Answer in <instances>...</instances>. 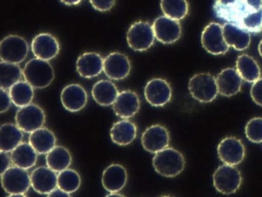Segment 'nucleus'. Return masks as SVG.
I'll use <instances>...</instances> for the list:
<instances>
[{"label":"nucleus","instance_id":"1","mask_svg":"<svg viewBox=\"0 0 262 197\" xmlns=\"http://www.w3.org/2000/svg\"><path fill=\"white\" fill-rule=\"evenodd\" d=\"M215 16L250 34L262 32V0H215Z\"/></svg>","mask_w":262,"mask_h":197},{"label":"nucleus","instance_id":"2","mask_svg":"<svg viewBox=\"0 0 262 197\" xmlns=\"http://www.w3.org/2000/svg\"><path fill=\"white\" fill-rule=\"evenodd\" d=\"M152 163L155 171L165 178L176 177L185 167L183 155L173 147H167L156 153Z\"/></svg>","mask_w":262,"mask_h":197},{"label":"nucleus","instance_id":"3","mask_svg":"<svg viewBox=\"0 0 262 197\" xmlns=\"http://www.w3.org/2000/svg\"><path fill=\"white\" fill-rule=\"evenodd\" d=\"M23 75L26 81L36 89L48 87L55 78L54 71L48 61L37 57L26 63Z\"/></svg>","mask_w":262,"mask_h":197},{"label":"nucleus","instance_id":"4","mask_svg":"<svg viewBox=\"0 0 262 197\" xmlns=\"http://www.w3.org/2000/svg\"><path fill=\"white\" fill-rule=\"evenodd\" d=\"M190 95L202 103L212 102L219 94L216 80L209 73L194 75L188 83Z\"/></svg>","mask_w":262,"mask_h":197},{"label":"nucleus","instance_id":"5","mask_svg":"<svg viewBox=\"0 0 262 197\" xmlns=\"http://www.w3.org/2000/svg\"><path fill=\"white\" fill-rule=\"evenodd\" d=\"M241 171L235 166L221 165L215 171L213 175V184L215 189L221 194L235 193L242 184Z\"/></svg>","mask_w":262,"mask_h":197},{"label":"nucleus","instance_id":"6","mask_svg":"<svg viewBox=\"0 0 262 197\" xmlns=\"http://www.w3.org/2000/svg\"><path fill=\"white\" fill-rule=\"evenodd\" d=\"M155 38L152 26L141 20L133 24L126 34L128 46L136 51H144L150 48Z\"/></svg>","mask_w":262,"mask_h":197},{"label":"nucleus","instance_id":"7","mask_svg":"<svg viewBox=\"0 0 262 197\" xmlns=\"http://www.w3.org/2000/svg\"><path fill=\"white\" fill-rule=\"evenodd\" d=\"M28 51V42L17 35L5 37L0 44V57L5 62L18 64L26 59Z\"/></svg>","mask_w":262,"mask_h":197},{"label":"nucleus","instance_id":"8","mask_svg":"<svg viewBox=\"0 0 262 197\" xmlns=\"http://www.w3.org/2000/svg\"><path fill=\"white\" fill-rule=\"evenodd\" d=\"M2 186L6 192L10 195L25 194L30 189V176L26 169L14 166L10 167L1 175Z\"/></svg>","mask_w":262,"mask_h":197},{"label":"nucleus","instance_id":"9","mask_svg":"<svg viewBox=\"0 0 262 197\" xmlns=\"http://www.w3.org/2000/svg\"><path fill=\"white\" fill-rule=\"evenodd\" d=\"M46 117L44 111L35 104H30L20 107L16 112V124L22 131L32 133L42 128Z\"/></svg>","mask_w":262,"mask_h":197},{"label":"nucleus","instance_id":"10","mask_svg":"<svg viewBox=\"0 0 262 197\" xmlns=\"http://www.w3.org/2000/svg\"><path fill=\"white\" fill-rule=\"evenodd\" d=\"M202 44L207 52L214 55L225 54L229 49L223 38V26L217 23H210L204 28Z\"/></svg>","mask_w":262,"mask_h":197},{"label":"nucleus","instance_id":"11","mask_svg":"<svg viewBox=\"0 0 262 197\" xmlns=\"http://www.w3.org/2000/svg\"><path fill=\"white\" fill-rule=\"evenodd\" d=\"M152 28L155 38L163 44H172L181 37L182 28L180 23L165 15L156 18Z\"/></svg>","mask_w":262,"mask_h":197},{"label":"nucleus","instance_id":"12","mask_svg":"<svg viewBox=\"0 0 262 197\" xmlns=\"http://www.w3.org/2000/svg\"><path fill=\"white\" fill-rule=\"evenodd\" d=\"M217 152L219 159L223 163L229 165H237L245 159V145L239 139L234 137H226L219 143Z\"/></svg>","mask_w":262,"mask_h":197},{"label":"nucleus","instance_id":"13","mask_svg":"<svg viewBox=\"0 0 262 197\" xmlns=\"http://www.w3.org/2000/svg\"><path fill=\"white\" fill-rule=\"evenodd\" d=\"M145 100L153 106H163L171 99V86L165 79H151L147 82L144 88Z\"/></svg>","mask_w":262,"mask_h":197},{"label":"nucleus","instance_id":"14","mask_svg":"<svg viewBox=\"0 0 262 197\" xmlns=\"http://www.w3.org/2000/svg\"><path fill=\"white\" fill-rule=\"evenodd\" d=\"M170 137L167 129L161 125H153L143 133L141 143L145 150L156 154L169 146Z\"/></svg>","mask_w":262,"mask_h":197},{"label":"nucleus","instance_id":"15","mask_svg":"<svg viewBox=\"0 0 262 197\" xmlns=\"http://www.w3.org/2000/svg\"><path fill=\"white\" fill-rule=\"evenodd\" d=\"M131 63L126 55L119 52L110 53L104 59L103 71L106 77L120 81L130 74Z\"/></svg>","mask_w":262,"mask_h":197},{"label":"nucleus","instance_id":"16","mask_svg":"<svg viewBox=\"0 0 262 197\" xmlns=\"http://www.w3.org/2000/svg\"><path fill=\"white\" fill-rule=\"evenodd\" d=\"M31 47L35 57L46 61L55 58L60 50L58 40L49 33L37 35L33 39Z\"/></svg>","mask_w":262,"mask_h":197},{"label":"nucleus","instance_id":"17","mask_svg":"<svg viewBox=\"0 0 262 197\" xmlns=\"http://www.w3.org/2000/svg\"><path fill=\"white\" fill-rule=\"evenodd\" d=\"M30 180L33 189L40 194L48 195L57 188L56 172L48 167L36 168L31 173Z\"/></svg>","mask_w":262,"mask_h":197},{"label":"nucleus","instance_id":"18","mask_svg":"<svg viewBox=\"0 0 262 197\" xmlns=\"http://www.w3.org/2000/svg\"><path fill=\"white\" fill-rule=\"evenodd\" d=\"M61 102L63 107L69 112H79L87 104V92L79 84H71L61 91Z\"/></svg>","mask_w":262,"mask_h":197},{"label":"nucleus","instance_id":"19","mask_svg":"<svg viewBox=\"0 0 262 197\" xmlns=\"http://www.w3.org/2000/svg\"><path fill=\"white\" fill-rule=\"evenodd\" d=\"M140 108V100L135 92L126 90L119 93L116 101L113 104V110L119 118H133Z\"/></svg>","mask_w":262,"mask_h":197},{"label":"nucleus","instance_id":"20","mask_svg":"<svg viewBox=\"0 0 262 197\" xmlns=\"http://www.w3.org/2000/svg\"><path fill=\"white\" fill-rule=\"evenodd\" d=\"M219 93L225 97H231L241 92L243 79L237 70L228 68L223 70L216 77Z\"/></svg>","mask_w":262,"mask_h":197},{"label":"nucleus","instance_id":"21","mask_svg":"<svg viewBox=\"0 0 262 197\" xmlns=\"http://www.w3.org/2000/svg\"><path fill=\"white\" fill-rule=\"evenodd\" d=\"M104 59L97 53H85L77 59V71L81 77L85 79L97 77L103 71Z\"/></svg>","mask_w":262,"mask_h":197},{"label":"nucleus","instance_id":"22","mask_svg":"<svg viewBox=\"0 0 262 197\" xmlns=\"http://www.w3.org/2000/svg\"><path fill=\"white\" fill-rule=\"evenodd\" d=\"M127 179L126 169L118 164H112L103 171L102 184L108 192H118L126 186Z\"/></svg>","mask_w":262,"mask_h":197},{"label":"nucleus","instance_id":"23","mask_svg":"<svg viewBox=\"0 0 262 197\" xmlns=\"http://www.w3.org/2000/svg\"><path fill=\"white\" fill-rule=\"evenodd\" d=\"M223 34L227 45L237 51L245 50L251 43V34L249 32L229 23L223 25Z\"/></svg>","mask_w":262,"mask_h":197},{"label":"nucleus","instance_id":"24","mask_svg":"<svg viewBox=\"0 0 262 197\" xmlns=\"http://www.w3.org/2000/svg\"><path fill=\"white\" fill-rule=\"evenodd\" d=\"M110 136L113 142L116 144L126 146L136 138V125L126 119L119 121L111 128Z\"/></svg>","mask_w":262,"mask_h":197},{"label":"nucleus","instance_id":"25","mask_svg":"<svg viewBox=\"0 0 262 197\" xmlns=\"http://www.w3.org/2000/svg\"><path fill=\"white\" fill-rule=\"evenodd\" d=\"M29 143L38 155H47L55 146L56 137L52 131L42 127L30 133Z\"/></svg>","mask_w":262,"mask_h":197},{"label":"nucleus","instance_id":"26","mask_svg":"<svg viewBox=\"0 0 262 197\" xmlns=\"http://www.w3.org/2000/svg\"><path fill=\"white\" fill-rule=\"evenodd\" d=\"M118 94V90L116 85L107 80H100L94 84L92 87V97L99 105H113Z\"/></svg>","mask_w":262,"mask_h":197},{"label":"nucleus","instance_id":"27","mask_svg":"<svg viewBox=\"0 0 262 197\" xmlns=\"http://www.w3.org/2000/svg\"><path fill=\"white\" fill-rule=\"evenodd\" d=\"M24 134L17 125L2 124L0 128V150L11 152L22 143Z\"/></svg>","mask_w":262,"mask_h":197},{"label":"nucleus","instance_id":"28","mask_svg":"<svg viewBox=\"0 0 262 197\" xmlns=\"http://www.w3.org/2000/svg\"><path fill=\"white\" fill-rule=\"evenodd\" d=\"M37 155L30 143H21L11 151L10 157L14 166L27 170L36 165Z\"/></svg>","mask_w":262,"mask_h":197},{"label":"nucleus","instance_id":"29","mask_svg":"<svg viewBox=\"0 0 262 197\" xmlns=\"http://www.w3.org/2000/svg\"><path fill=\"white\" fill-rule=\"evenodd\" d=\"M236 70L242 79L249 83L259 79L261 77V71L257 61L249 55L243 54L237 57Z\"/></svg>","mask_w":262,"mask_h":197},{"label":"nucleus","instance_id":"30","mask_svg":"<svg viewBox=\"0 0 262 197\" xmlns=\"http://www.w3.org/2000/svg\"><path fill=\"white\" fill-rule=\"evenodd\" d=\"M71 153L64 147L55 145L49 152L47 154V167L56 173H59V172L68 169L71 165Z\"/></svg>","mask_w":262,"mask_h":197},{"label":"nucleus","instance_id":"31","mask_svg":"<svg viewBox=\"0 0 262 197\" xmlns=\"http://www.w3.org/2000/svg\"><path fill=\"white\" fill-rule=\"evenodd\" d=\"M27 81H19L9 90L12 103L17 107H24L32 102L34 98V90Z\"/></svg>","mask_w":262,"mask_h":197},{"label":"nucleus","instance_id":"32","mask_svg":"<svg viewBox=\"0 0 262 197\" xmlns=\"http://www.w3.org/2000/svg\"><path fill=\"white\" fill-rule=\"evenodd\" d=\"M22 74L19 65L2 61L0 63V87L4 90H10L12 86L19 81Z\"/></svg>","mask_w":262,"mask_h":197},{"label":"nucleus","instance_id":"33","mask_svg":"<svg viewBox=\"0 0 262 197\" xmlns=\"http://www.w3.org/2000/svg\"><path fill=\"white\" fill-rule=\"evenodd\" d=\"M161 8L164 14L172 19H183L188 12L186 0H161Z\"/></svg>","mask_w":262,"mask_h":197},{"label":"nucleus","instance_id":"34","mask_svg":"<svg viewBox=\"0 0 262 197\" xmlns=\"http://www.w3.org/2000/svg\"><path fill=\"white\" fill-rule=\"evenodd\" d=\"M81 180L79 174L75 170L67 169L57 175V187L71 194L79 189Z\"/></svg>","mask_w":262,"mask_h":197},{"label":"nucleus","instance_id":"35","mask_svg":"<svg viewBox=\"0 0 262 197\" xmlns=\"http://www.w3.org/2000/svg\"><path fill=\"white\" fill-rule=\"evenodd\" d=\"M245 134L251 142L262 143V118L251 119L246 125Z\"/></svg>","mask_w":262,"mask_h":197},{"label":"nucleus","instance_id":"36","mask_svg":"<svg viewBox=\"0 0 262 197\" xmlns=\"http://www.w3.org/2000/svg\"><path fill=\"white\" fill-rule=\"evenodd\" d=\"M251 96L255 103L262 106V78L254 82L251 89Z\"/></svg>","mask_w":262,"mask_h":197},{"label":"nucleus","instance_id":"37","mask_svg":"<svg viewBox=\"0 0 262 197\" xmlns=\"http://www.w3.org/2000/svg\"><path fill=\"white\" fill-rule=\"evenodd\" d=\"M94 9L100 12H106L114 7L116 0H90Z\"/></svg>","mask_w":262,"mask_h":197},{"label":"nucleus","instance_id":"38","mask_svg":"<svg viewBox=\"0 0 262 197\" xmlns=\"http://www.w3.org/2000/svg\"><path fill=\"white\" fill-rule=\"evenodd\" d=\"M0 112L1 114L7 112L11 106L12 100L9 92L6 90L0 89Z\"/></svg>","mask_w":262,"mask_h":197},{"label":"nucleus","instance_id":"39","mask_svg":"<svg viewBox=\"0 0 262 197\" xmlns=\"http://www.w3.org/2000/svg\"><path fill=\"white\" fill-rule=\"evenodd\" d=\"M7 153L8 152L2 151H1V153H0V163H1L0 164V165H1L0 166V173H1V175L2 173H4L8 168L10 167V165H11V163H12L11 157H10Z\"/></svg>","mask_w":262,"mask_h":197},{"label":"nucleus","instance_id":"40","mask_svg":"<svg viewBox=\"0 0 262 197\" xmlns=\"http://www.w3.org/2000/svg\"><path fill=\"white\" fill-rule=\"evenodd\" d=\"M71 194H68L67 192L63 191L58 187L53 190L51 193L48 194V196H70Z\"/></svg>","mask_w":262,"mask_h":197},{"label":"nucleus","instance_id":"41","mask_svg":"<svg viewBox=\"0 0 262 197\" xmlns=\"http://www.w3.org/2000/svg\"><path fill=\"white\" fill-rule=\"evenodd\" d=\"M61 3L67 6L77 5L81 3L83 0H60Z\"/></svg>","mask_w":262,"mask_h":197},{"label":"nucleus","instance_id":"42","mask_svg":"<svg viewBox=\"0 0 262 197\" xmlns=\"http://www.w3.org/2000/svg\"><path fill=\"white\" fill-rule=\"evenodd\" d=\"M122 194H118V192H110L106 196H122Z\"/></svg>","mask_w":262,"mask_h":197},{"label":"nucleus","instance_id":"43","mask_svg":"<svg viewBox=\"0 0 262 197\" xmlns=\"http://www.w3.org/2000/svg\"><path fill=\"white\" fill-rule=\"evenodd\" d=\"M258 51H259V54L262 57V40L261 42H259V47H258Z\"/></svg>","mask_w":262,"mask_h":197}]
</instances>
